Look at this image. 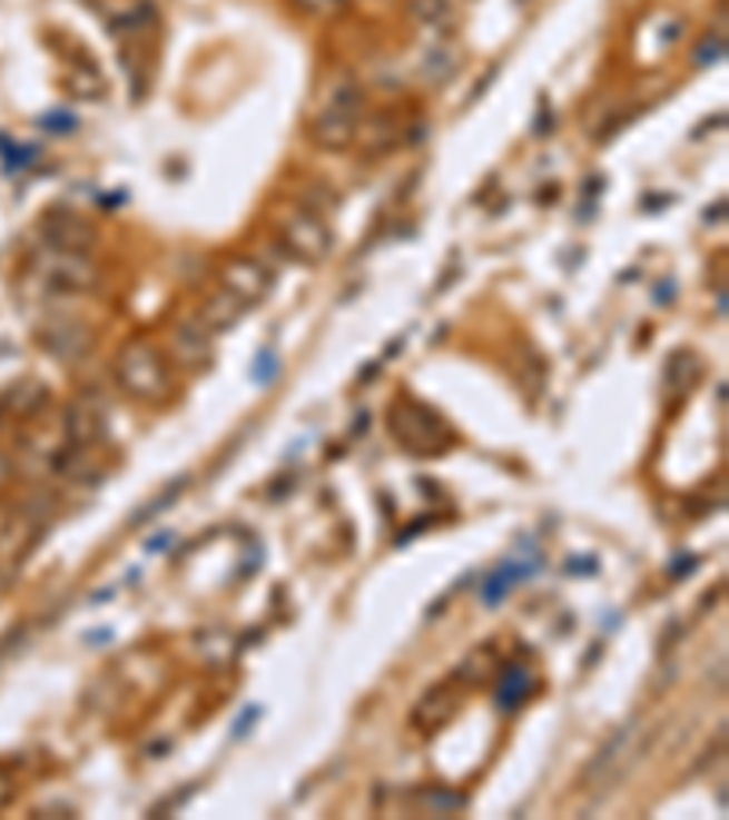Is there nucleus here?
Segmentation results:
<instances>
[{
	"label": "nucleus",
	"instance_id": "f257e3e1",
	"mask_svg": "<svg viewBox=\"0 0 729 820\" xmlns=\"http://www.w3.org/2000/svg\"><path fill=\"white\" fill-rule=\"evenodd\" d=\"M114 376H117V387H121L128 398L146 402V405H161L171 398V391H176L168 358L157 347H150V343H128V347L117 354Z\"/></svg>",
	"mask_w": 729,
	"mask_h": 820
},
{
	"label": "nucleus",
	"instance_id": "f03ea898",
	"mask_svg": "<svg viewBox=\"0 0 729 820\" xmlns=\"http://www.w3.org/2000/svg\"><path fill=\"white\" fill-rule=\"evenodd\" d=\"M387 427L394 434V442L405 448V453L413 456H442L453 448V427L434 413V408L420 405V402H397L391 405V416H387Z\"/></svg>",
	"mask_w": 729,
	"mask_h": 820
},
{
	"label": "nucleus",
	"instance_id": "7ed1b4c3",
	"mask_svg": "<svg viewBox=\"0 0 729 820\" xmlns=\"http://www.w3.org/2000/svg\"><path fill=\"white\" fill-rule=\"evenodd\" d=\"M357 117H362V91L343 85L336 88L333 102L311 121V139L322 150H347L357 139Z\"/></svg>",
	"mask_w": 729,
	"mask_h": 820
},
{
	"label": "nucleus",
	"instance_id": "20e7f679",
	"mask_svg": "<svg viewBox=\"0 0 729 820\" xmlns=\"http://www.w3.org/2000/svg\"><path fill=\"white\" fill-rule=\"evenodd\" d=\"M282 248L299 263H322L333 253V230L328 223L311 208H296L282 216V234H277Z\"/></svg>",
	"mask_w": 729,
	"mask_h": 820
},
{
	"label": "nucleus",
	"instance_id": "39448f33",
	"mask_svg": "<svg viewBox=\"0 0 729 820\" xmlns=\"http://www.w3.org/2000/svg\"><path fill=\"white\" fill-rule=\"evenodd\" d=\"M270 285H274L270 270L252 256H234L223 263V270H219V288H227V293L242 299L248 310L267 299Z\"/></svg>",
	"mask_w": 729,
	"mask_h": 820
},
{
	"label": "nucleus",
	"instance_id": "423d86ee",
	"mask_svg": "<svg viewBox=\"0 0 729 820\" xmlns=\"http://www.w3.org/2000/svg\"><path fill=\"white\" fill-rule=\"evenodd\" d=\"M41 277L48 288H59V293H88V288L99 285V267L88 263V256L81 253H62L56 248L48 259H41Z\"/></svg>",
	"mask_w": 729,
	"mask_h": 820
},
{
	"label": "nucleus",
	"instance_id": "0eeeda50",
	"mask_svg": "<svg viewBox=\"0 0 729 820\" xmlns=\"http://www.w3.org/2000/svg\"><path fill=\"white\" fill-rule=\"evenodd\" d=\"M168 358L176 362L183 373H205L216 358V350H211V333L190 317V322H179L171 328V339H168Z\"/></svg>",
	"mask_w": 729,
	"mask_h": 820
},
{
	"label": "nucleus",
	"instance_id": "6e6552de",
	"mask_svg": "<svg viewBox=\"0 0 729 820\" xmlns=\"http://www.w3.org/2000/svg\"><path fill=\"white\" fill-rule=\"evenodd\" d=\"M41 343L62 362H85L96 347V333L77 317H51L41 328Z\"/></svg>",
	"mask_w": 729,
	"mask_h": 820
},
{
	"label": "nucleus",
	"instance_id": "1a4fd4ad",
	"mask_svg": "<svg viewBox=\"0 0 729 820\" xmlns=\"http://www.w3.org/2000/svg\"><path fill=\"white\" fill-rule=\"evenodd\" d=\"M453 715H456V690H453V682H442V685H431V690L420 696V704L413 708V725L423 733H434Z\"/></svg>",
	"mask_w": 729,
	"mask_h": 820
},
{
	"label": "nucleus",
	"instance_id": "9d476101",
	"mask_svg": "<svg viewBox=\"0 0 729 820\" xmlns=\"http://www.w3.org/2000/svg\"><path fill=\"white\" fill-rule=\"evenodd\" d=\"M66 431H70L73 445L102 442L106 438V408H102V402H91V398L73 402L70 413H66Z\"/></svg>",
	"mask_w": 729,
	"mask_h": 820
},
{
	"label": "nucleus",
	"instance_id": "9b49d317",
	"mask_svg": "<svg viewBox=\"0 0 729 820\" xmlns=\"http://www.w3.org/2000/svg\"><path fill=\"white\" fill-rule=\"evenodd\" d=\"M634 740H639V730H634V725H624V730H620V733L599 751V755H594V762L588 765V773H583V784L594 788V784H602L605 777H613V773L620 770V765H624V759L631 755Z\"/></svg>",
	"mask_w": 729,
	"mask_h": 820
},
{
	"label": "nucleus",
	"instance_id": "f8f14e48",
	"mask_svg": "<svg viewBox=\"0 0 729 820\" xmlns=\"http://www.w3.org/2000/svg\"><path fill=\"white\" fill-rule=\"evenodd\" d=\"M45 234H48L51 248H62V253H81V256H88L91 248H96V230H91L88 223L77 219V216H51Z\"/></svg>",
	"mask_w": 729,
	"mask_h": 820
},
{
	"label": "nucleus",
	"instance_id": "ddd939ff",
	"mask_svg": "<svg viewBox=\"0 0 729 820\" xmlns=\"http://www.w3.org/2000/svg\"><path fill=\"white\" fill-rule=\"evenodd\" d=\"M700 376V358L693 350H674L671 358L664 362V383H660V391H664V402L674 405L679 398H686L689 391H693V383Z\"/></svg>",
	"mask_w": 729,
	"mask_h": 820
},
{
	"label": "nucleus",
	"instance_id": "4468645a",
	"mask_svg": "<svg viewBox=\"0 0 729 820\" xmlns=\"http://www.w3.org/2000/svg\"><path fill=\"white\" fill-rule=\"evenodd\" d=\"M245 303L237 299V296H230L227 288H219V293H211L208 299H205V307H201V314H197V322H201L211 336L216 333H227V328H234L237 322H242L245 317Z\"/></svg>",
	"mask_w": 729,
	"mask_h": 820
},
{
	"label": "nucleus",
	"instance_id": "2eb2a0df",
	"mask_svg": "<svg viewBox=\"0 0 729 820\" xmlns=\"http://www.w3.org/2000/svg\"><path fill=\"white\" fill-rule=\"evenodd\" d=\"M529 693H533V674H529L525 668H511L508 674H503L496 700H500L503 711H511V708H522Z\"/></svg>",
	"mask_w": 729,
	"mask_h": 820
},
{
	"label": "nucleus",
	"instance_id": "dca6fc26",
	"mask_svg": "<svg viewBox=\"0 0 729 820\" xmlns=\"http://www.w3.org/2000/svg\"><path fill=\"white\" fill-rule=\"evenodd\" d=\"M456 70V59H453V51H427V56H423V62H420V77L427 85H442L449 73Z\"/></svg>",
	"mask_w": 729,
	"mask_h": 820
},
{
	"label": "nucleus",
	"instance_id": "f3484780",
	"mask_svg": "<svg viewBox=\"0 0 729 820\" xmlns=\"http://www.w3.org/2000/svg\"><path fill=\"white\" fill-rule=\"evenodd\" d=\"M496 664V645H485V650H474L467 660L460 664V682H482L489 668Z\"/></svg>",
	"mask_w": 729,
	"mask_h": 820
},
{
	"label": "nucleus",
	"instance_id": "a211bd4d",
	"mask_svg": "<svg viewBox=\"0 0 729 820\" xmlns=\"http://www.w3.org/2000/svg\"><path fill=\"white\" fill-rule=\"evenodd\" d=\"M525 573H529V569H511V565H508V569H500V573L482 587V599H485L489 605H496V602L503 599V594H508V591L514 587V580H522Z\"/></svg>",
	"mask_w": 729,
	"mask_h": 820
},
{
	"label": "nucleus",
	"instance_id": "6ab92c4d",
	"mask_svg": "<svg viewBox=\"0 0 729 820\" xmlns=\"http://www.w3.org/2000/svg\"><path fill=\"white\" fill-rule=\"evenodd\" d=\"M423 806L434 810V813L463 810V796H453V791H427V796H423Z\"/></svg>",
	"mask_w": 729,
	"mask_h": 820
},
{
	"label": "nucleus",
	"instance_id": "aec40b11",
	"mask_svg": "<svg viewBox=\"0 0 729 820\" xmlns=\"http://www.w3.org/2000/svg\"><path fill=\"white\" fill-rule=\"evenodd\" d=\"M722 51H726V41H722V37H715V33H711L708 41L697 48V66L719 62V59H722Z\"/></svg>",
	"mask_w": 729,
	"mask_h": 820
},
{
	"label": "nucleus",
	"instance_id": "412c9836",
	"mask_svg": "<svg viewBox=\"0 0 729 820\" xmlns=\"http://www.w3.org/2000/svg\"><path fill=\"white\" fill-rule=\"evenodd\" d=\"M270 373H282V365H277L274 354H263V358L256 362V379L259 383H270Z\"/></svg>",
	"mask_w": 729,
	"mask_h": 820
},
{
	"label": "nucleus",
	"instance_id": "4be33fe9",
	"mask_svg": "<svg viewBox=\"0 0 729 820\" xmlns=\"http://www.w3.org/2000/svg\"><path fill=\"white\" fill-rule=\"evenodd\" d=\"M8 796H11V784H8V777H4V773H0V806H4V802H8Z\"/></svg>",
	"mask_w": 729,
	"mask_h": 820
}]
</instances>
